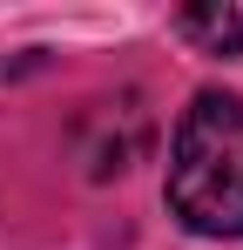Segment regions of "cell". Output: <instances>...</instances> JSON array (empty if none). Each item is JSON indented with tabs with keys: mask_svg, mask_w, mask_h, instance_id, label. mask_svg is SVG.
Here are the masks:
<instances>
[{
	"mask_svg": "<svg viewBox=\"0 0 243 250\" xmlns=\"http://www.w3.org/2000/svg\"><path fill=\"white\" fill-rule=\"evenodd\" d=\"M169 209L196 237H243V95H196L169 142Z\"/></svg>",
	"mask_w": 243,
	"mask_h": 250,
	"instance_id": "6da1fadb",
	"label": "cell"
},
{
	"mask_svg": "<svg viewBox=\"0 0 243 250\" xmlns=\"http://www.w3.org/2000/svg\"><path fill=\"white\" fill-rule=\"evenodd\" d=\"M176 34L196 41L202 54H243V7H182Z\"/></svg>",
	"mask_w": 243,
	"mask_h": 250,
	"instance_id": "7a4b0ae2",
	"label": "cell"
}]
</instances>
